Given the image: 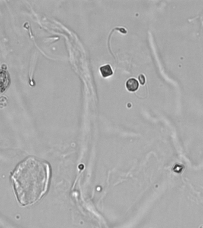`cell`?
<instances>
[{
    "instance_id": "cell-2",
    "label": "cell",
    "mask_w": 203,
    "mask_h": 228,
    "mask_svg": "<svg viewBox=\"0 0 203 228\" xmlns=\"http://www.w3.org/2000/svg\"><path fill=\"white\" fill-rule=\"evenodd\" d=\"M10 85L9 73L3 69H0V94L4 92Z\"/></svg>"
},
{
    "instance_id": "cell-4",
    "label": "cell",
    "mask_w": 203,
    "mask_h": 228,
    "mask_svg": "<svg viewBox=\"0 0 203 228\" xmlns=\"http://www.w3.org/2000/svg\"><path fill=\"white\" fill-rule=\"evenodd\" d=\"M100 71L103 77H108L113 74V71L109 65H105L100 68Z\"/></svg>"
},
{
    "instance_id": "cell-3",
    "label": "cell",
    "mask_w": 203,
    "mask_h": 228,
    "mask_svg": "<svg viewBox=\"0 0 203 228\" xmlns=\"http://www.w3.org/2000/svg\"><path fill=\"white\" fill-rule=\"evenodd\" d=\"M126 87L129 92H136L139 88V83L136 79L131 78L127 80Z\"/></svg>"
},
{
    "instance_id": "cell-1",
    "label": "cell",
    "mask_w": 203,
    "mask_h": 228,
    "mask_svg": "<svg viewBox=\"0 0 203 228\" xmlns=\"http://www.w3.org/2000/svg\"><path fill=\"white\" fill-rule=\"evenodd\" d=\"M48 164L33 157L26 158L11 176L16 197L22 205H33L46 192L50 179Z\"/></svg>"
},
{
    "instance_id": "cell-5",
    "label": "cell",
    "mask_w": 203,
    "mask_h": 228,
    "mask_svg": "<svg viewBox=\"0 0 203 228\" xmlns=\"http://www.w3.org/2000/svg\"><path fill=\"white\" fill-rule=\"evenodd\" d=\"M139 81H140L141 85H144V83H145V82H146V78H145L143 74H140L139 77Z\"/></svg>"
}]
</instances>
